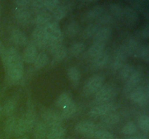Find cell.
<instances>
[{
	"instance_id": "cell-44",
	"label": "cell",
	"mask_w": 149,
	"mask_h": 139,
	"mask_svg": "<svg viewBox=\"0 0 149 139\" xmlns=\"http://www.w3.org/2000/svg\"><path fill=\"white\" fill-rule=\"evenodd\" d=\"M148 46H143L141 47L139 52V57L143 58V59H148Z\"/></svg>"
},
{
	"instance_id": "cell-40",
	"label": "cell",
	"mask_w": 149,
	"mask_h": 139,
	"mask_svg": "<svg viewBox=\"0 0 149 139\" xmlns=\"http://www.w3.org/2000/svg\"><path fill=\"white\" fill-rule=\"evenodd\" d=\"M110 11L113 17L116 18H121L123 15V9L118 4H111L110 5Z\"/></svg>"
},
{
	"instance_id": "cell-46",
	"label": "cell",
	"mask_w": 149,
	"mask_h": 139,
	"mask_svg": "<svg viewBox=\"0 0 149 139\" xmlns=\"http://www.w3.org/2000/svg\"><path fill=\"white\" fill-rule=\"evenodd\" d=\"M111 21V17H110L108 14H104L102 17H100V20H99V22L102 24H106V23H109Z\"/></svg>"
},
{
	"instance_id": "cell-30",
	"label": "cell",
	"mask_w": 149,
	"mask_h": 139,
	"mask_svg": "<svg viewBox=\"0 0 149 139\" xmlns=\"http://www.w3.org/2000/svg\"><path fill=\"white\" fill-rule=\"evenodd\" d=\"M72 101V96L69 92H64L60 95L56 101V106L60 108H63L64 107Z\"/></svg>"
},
{
	"instance_id": "cell-14",
	"label": "cell",
	"mask_w": 149,
	"mask_h": 139,
	"mask_svg": "<svg viewBox=\"0 0 149 139\" xmlns=\"http://www.w3.org/2000/svg\"><path fill=\"white\" fill-rule=\"evenodd\" d=\"M38 55L37 48L35 46L33 43H31L27 45L24 52H23V60L28 64L33 63Z\"/></svg>"
},
{
	"instance_id": "cell-37",
	"label": "cell",
	"mask_w": 149,
	"mask_h": 139,
	"mask_svg": "<svg viewBox=\"0 0 149 139\" xmlns=\"http://www.w3.org/2000/svg\"><path fill=\"white\" fill-rule=\"evenodd\" d=\"M84 48H85V45L84 43L77 42V43L71 45L69 50H68V52L71 56H78L84 51Z\"/></svg>"
},
{
	"instance_id": "cell-47",
	"label": "cell",
	"mask_w": 149,
	"mask_h": 139,
	"mask_svg": "<svg viewBox=\"0 0 149 139\" xmlns=\"http://www.w3.org/2000/svg\"><path fill=\"white\" fill-rule=\"evenodd\" d=\"M148 25L143 30V38H148Z\"/></svg>"
},
{
	"instance_id": "cell-10",
	"label": "cell",
	"mask_w": 149,
	"mask_h": 139,
	"mask_svg": "<svg viewBox=\"0 0 149 139\" xmlns=\"http://www.w3.org/2000/svg\"><path fill=\"white\" fill-rule=\"evenodd\" d=\"M76 131L78 133L86 136H93L96 131V125L91 121H81L75 127Z\"/></svg>"
},
{
	"instance_id": "cell-25",
	"label": "cell",
	"mask_w": 149,
	"mask_h": 139,
	"mask_svg": "<svg viewBox=\"0 0 149 139\" xmlns=\"http://www.w3.org/2000/svg\"><path fill=\"white\" fill-rule=\"evenodd\" d=\"M77 107L74 101H71L68 104H67L65 107L62 108V113H61V117L63 119H69L72 117L75 114L77 111Z\"/></svg>"
},
{
	"instance_id": "cell-12",
	"label": "cell",
	"mask_w": 149,
	"mask_h": 139,
	"mask_svg": "<svg viewBox=\"0 0 149 139\" xmlns=\"http://www.w3.org/2000/svg\"><path fill=\"white\" fill-rule=\"evenodd\" d=\"M141 79H142V73L141 71L135 70L132 75L130 77L129 79L126 81V85H125V92L130 94L131 91L138 86V84L141 82Z\"/></svg>"
},
{
	"instance_id": "cell-18",
	"label": "cell",
	"mask_w": 149,
	"mask_h": 139,
	"mask_svg": "<svg viewBox=\"0 0 149 139\" xmlns=\"http://www.w3.org/2000/svg\"><path fill=\"white\" fill-rule=\"evenodd\" d=\"M18 54H20L17 52V49L14 47H10L7 49H4V51L1 54L2 62L4 67H6L9 63H10L13 61V59Z\"/></svg>"
},
{
	"instance_id": "cell-24",
	"label": "cell",
	"mask_w": 149,
	"mask_h": 139,
	"mask_svg": "<svg viewBox=\"0 0 149 139\" xmlns=\"http://www.w3.org/2000/svg\"><path fill=\"white\" fill-rule=\"evenodd\" d=\"M122 17L125 19L127 22L130 24H133L137 22L138 19V15L136 11L132 10L130 7H125L123 9V15Z\"/></svg>"
},
{
	"instance_id": "cell-53",
	"label": "cell",
	"mask_w": 149,
	"mask_h": 139,
	"mask_svg": "<svg viewBox=\"0 0 149 139\" xmlns=\"http://www.w3.org/2000/svg\"><path fill=\"white\" fill-rule=\"evenodd\" d=\"M113 139H116V138H113Z\"/></svg>"
},
{
	"instance_id": "cell-5",
	"label": "cell",
	"mask_w": 149,
	"mask_h": 139,
	"mask_svg": "<svg viewBox=\"0 0 149 139\" xmlns=\"http://www.w3.org/2000/svg\"><path fill=\"white\" fill-rule=\"evenodd\" d=\"M130 98L135 103L140 106L147 105L148 102V86L138 85L134 88L130 94Z\"/></svg>"
},
{
	"instance_id": "cell-43",
	"label": "cell",
	"mask_w": 149,
	"mask_h": 139,
	"mask_svg": "<svg viewBox=\"0 0 149 139\" xmlns=\"http://www.w3.org/2000/svg\"><path fill=\"white\" fill-rule=\"evenodd\" d=\"M60 4L58 0H44V7L45 9L49 11H53Z\"/></svg>"
},
{
	"instance_id": "cell-2",
	"label": "cell",
	"mask_w": 149,
	"mask_h": 139,
	"mask_svg": "<svg viewBox=\"0 0 149 139\" xmlns=\"http://www.w3.org/2000/svg\"><path fill=\"white\" fill-rule=\"evenodd\" d=\"M116 94V88L111 84L103 85L95 93V102L97 104L111 102V100Z\"/></svg>"
},
{
	"instance_id": "cell-6",
	"label": "cell",
	"mask_w": 149,
	"mask_h": 139,
	"mask_svg": "<svg viewBox=\"0 0 149 139\" xmlns=\"http://www.w3.org/2000/svg\"><path fill=\"white\" fill-rule=\"evenodd\" d=\"M32 40H33V43L36 48L38 47L39 49L47 48L49 41L43 27L36 26L35 28L32 33Z\"/></svg>"
},
{
	"instance_id": "cell-17",
	"label": "cell",
	"mask_w": 149,
	"mask_h": 139,
	"mask_svg": "<svg viewBox=\"0 0 149 139\" xmlns=\"http://www.w3.org/2000/svg\"><path fill=\"white\" fill-rule=\"evenodd\" d=\"M11 39L17 46H25L27 43V37L20 29H13L11 33Z\"/></svg>"
},
{
	"instance_id": "cell-38",
	"label": "cell",
	"mask_w": 149,
	"mask_h": 139,
	"mask_svg": "<svg viewBox=\"0 0 149 139\" xmlns=\"http://www.w3.org/2000/svg\"><path fill=\"white\" fill-rule=\"evenodd\" d=\"M138 127L146 133H148L149 117L147 114H143L139 117V119H138Z\"/></svg>"
},
{
	"instance_id": "cell-48",
	"label": "cell",
	"mask_w": 149,
	"mask_h": 139,
	"mask_svg": "<svg viewBox=\"0 0 149 139\" xmlns=\"http://www.w3.org/2000/svg\"><path fill=\"white\" fill-rule=\"evenodd\" d=\"M4 51V43L0 41V54H1Z\"/></svg>"
},
{
	"instance_id": "cell-42",
	"label": "cell",
	"mask_w": 149,
	"mask_h": 139,
	"mask_svg": "<svg viewBox=\"0 0 149 139\" xmlns=\"http://www.w3.org/2000/svg\"><path fill=\"white\" fill-rule=\"evenodd\" d=\"M30 5L31 6L32 9H33L34 11L37 12L38 14L45 12L44 11V10H45V7H44V0H36V1H31Z\"/></svg>"
},
{
	"instance_id": "cell-32",
	"label": "cell",
	"mask_w": 149,
	"mask_h": 139,
	"mask_svg": "<svg viewBox=\"0 0 149 139\" xmlns=\"http://www.w3.org/2000/svg\"><path fill=\"white\" fill-rule=\"evenodd\" d=\"M97 30H98V25L95 24V23L90 24L83 30L82 33H81L82 38L84 39H87L93 37Z\"/></svg>"
},
{
	"instance_id": "cell-50",
	"label": "cell",
	"mask_w": 149,
	"mask_h": 139,
	"mask_svg": "<svg viewBox=\"0 0 149 139\" xmlns=\"http://www.w3.org/2000/svg\"><path fill=\"white\" fill-rule=\"evenodd\" d=\"M1 112H2V107H1V106L0 105V116H1Z\"/></svg>"
},
{
	"instance_id": "cell-52",
	"label": "cell",
	"mask_w": 149,
	"mask_h": 139,
	"mask_svg": "<svg viewBox=\"0 0 149 139\" xmlns=\"http://www.w3.org/2000/svg\"><path fill=\"white\" fill-rule=\"evenodd\" d=\"M20 139H28V138H21Z\"/></svg>"
},
{
	"instance_id": "cell-11",
	"label": "cell",
	"mask_w": 149,
	"mask_h": 139,
	"mask_svg": "<svg viewBox=\"0 0 149 139\" xmlns=\"http://www.w3.org/2000/svg\"><path fill=\"white\" fill-rule=\"evenodd\" d=\"M127 54L125 48L122 47L119 49L116 52L114 56H113V60L111 65L112 69L113 70H120L125 65V62H126L127 60Z\"/></svg>"
},
{
	"instance_id": "cell-21",
	"label": "cell",
	"mask_w": 149,
	"mask_h": 139,
	"mask_svg": "<svg viewBox=\"0 0 149 139\" xmlns=\"http://www.w3.org/2000/svg\"><path fill=\"white\" fill-rule=\"evenodd\" d=\"M93 59V66L95 68H102L109 62V55L104 51Z\"/></svg>"
},
{
	"instance_id": "cell-7",
	"label": "cell",
	"mask_w": 149,
	"mask_h": 139,
	"mask_svg": "<svg viewBox=\"0 0 149 139\" xmlns=\"http://www.w3.org/2000/svg\"><path fill=\"white\" fill-rule=\"evenodd\" d=\"M115 109H116V104L113 102L97 104L90 109L89 114L92 117H102L109 113L112 112Z\"/></svg>"
},
{
	"instance_id": "cell-9",
	"label": "cell",
	"mask_w": 149,
	"mask_h": 139,
	"mask_svg": "<svg viewBox=\"0 0 149 139\" xmlns=\"http://www.w3.org/2000/svg\"><path fill=\"white\" fill-rule=\"evenodd\" d=\"M42 118L43 122L46 124L47 127H53L55 126L61 125L63 118L61 114L52 110H47L44 111L42 114Z\"/></svg>"
},
{
	"instance_id": "cell-51",
	"label": "cell",
	"mask_w": 149,
	"mask_h": 139,
	"mask_svg": "<svg viewBox=\"0 0 149 139\" xmlns=\"http://www.w3.org/2000/svg\"><path fill=\"white\" fill-rule=\"evenodd\" d=\"M1 5L0 4V14H1Z\"/></svg>"
},
{
	"instance_id": "cell-36",
	"label": "cell",
	"mask_w": 149,
	"mask_h": 139,
	"mask_svg": "<svg viewBox=\"0 0 149 139\" xmlns=\"http://www.w3.org/2000/svg\"><path fill=\"white\" fill-rule=\"evenodd\" d=\"M67 12V10L65 7L63 5H58L55 10L52 11V16L54 17L55 21H59V20H62L64 18Z\"/></svg>"
},
{
	"instance_id": "cell-33",
	"label": "cell",
	"mask_w": 149,
	"mask_h": 139,
	"mask_svg": "<svg viewBox=\"0 0 149 139\" xmlns=\"http://www.w3.org/2000/svg\"><path fill=\"white\" fill-rule=\"evenodd\" d=\"M135 69L133 66L129 65V64H125L123 67L120 69V77L122 80L127 81L130 78V77L132 75Z\"/></svg>"
},
{
	"instance_id": "cell-34",
	"label": "cell",
	"mask_w": 149,
	"mask_h": 139,
	"mask_svg": "<svg viewBox=\"0 0 149 139\" xmlns=\"http://www.w3.org/2000/svg\"><path fill=\"white\" fill-rule=\"evenodd\" d=\"M79 25L77 22H71V23H68V25H67L66 28H65V34L68 37H74L79 33Z\"/></svg>"
},
{
	"instance_id": "cell-45",
	"label": "cell",
	"mask_w": 149,
	"mask_h": 139,
	"mask_svg": "<svg viewBox=\"0 0 149 139\" xmlns=\"http://www.w3.org/2000/svg\"><path fill=\"white\" fill-rule=\"evenodd\" d=\"M31 1L30 0H17V1H14L15 4L17 6V7H22V8H25L27 6L30 5Z\"/></svg>"
},
{
	"instance_id": "cell-23",
	"label": "cell",
	"mask_w": 149,
	"mask_h": 139,
	"mask_svg": "<svg viewBox=\"0 0 149 139\" xmlns=\"http://www.w3.org/2000/svg\"><path fill=\"white\" fill-rule=\"evenodd\" d=\"M105 47H106V43L93 42V44L89 48L87 51V54L90 57L94 58L95 56L104 52Z\"/></svg>"
},
{
	"instance_id": "cell-20",
	"label": "cell",
	"mask_w": 149,
	"mask_h": 139,
	"mask_svg": "<svg viewBox=\"0 0 149 139\" xmlns=\"http://www.w3.org/2000/svg\"><path fill=\"white\" fill-rule=\"evenodd\" d=\"M65 134V129L63 126L58 125L51 127L48 130L47 138V139H61L63 138Z\"/></svg>"
},
{
	"instance_id": "cell-27",
	"label": "cell",
	"mask_w": 149,
	"mask_h": 139,
	"mask_svg": "<svg viewBox=\"0 0 149 139\" xmlns=\"http://www.w3.org/2000/svg\"><path fill=\"white\" fill-rule=\"evenodd\" d=\"M119 120H120V117L119 114L113 111L103 116L101 119V121L107 125H114L119 122Z\"/></svg>"
},
{
	"instance_id": "cell-49",
	"label": "cell",
	"mask_w": 149,
	"mask_h": 139,
	"mask_svg": "<svg viewBox=\"0 0 149 139\" xmlns=\"http://www.w3.org/2000/svg\"><path fill=\"white\" fill-rule=\"evenodd\" d=\"M132 139H147V138L144 137H137V138H132Z\"/></svg>"
},
{
	"instance_id": "cell-8",
	"label": "cell",
	"mask_w": 149,
	"mask_h": 139,
	"mask_svg": "<svg viewBox=\"0 0 149 139\" xmlns=\"http://www.w3.org/2000/svg\"><path fill=\"white\" fill-rule=\"evenodd\" d=\"M47 48L52 53L55 60L61 61L67 56L68 49L62 42H51L48 43Z\"/></svg>"
},
{
	"instance_id": "cell-28",
	"label": "cell",
	"mask_w": 149,
	"mask_h": 139,
	"mask_svg": "<svg viewBox=\"0 0 149 139\" xmlns=\"http://www.w3.org/2000/svg\"><path fill=\"white\" fill-rule=\"evenodd\" d=\"M68 76L74 85H78L81 78V73L78 68L76 67H71L68 70Z\"/></svg>"
},
{
	"instance_id": "cell-35",
	"label": "cell",
	"mask_w": 149,
	"mask_h": 139,
	"mask_svg": "<svg viewBox=\"0 0 149 139\" xmlns=\"http://www.w3.org/2000/svg\"><path fill=\"white\" fill-rule=\"evenodd\" d=\"M17 120L15 117L10 116L6 121L4 124V131L6 134L12 135L14 133L16 123H17Z\"/></svg>"
},
{
	"instance_id": "cell-3",
	"label": "cell",
	"mask_w": 149,
	"mask_h": 139,
	"mask_svg": "<svg viewBox=\"0 0 149 139\" xmlns=\"http://www.w3.org/2000/svg\"><path fill=\"white\" fill-rule=\"evenodd\" d=\"M105 81V76L101 74H96L90 77L84 83L83 91L85 95H91L96 93V91L103 85Z\"/></svg>"
},
{
	"instance_id": "cell-26",
	"label": "cell",
	"mask_w": 149,
	"mask_h": 139,
	"mask_svg": "<svg viewBox=\"0 0 149 139\" xmlns=\"http://www.w3.org/2000/svg\"><path fill=\"white\" fill-rule=\"evenodd\" d=\"M103 10V9L101 6H95V7L90 9L86 13L85 16H84V19H85L86 21H91L94 19L97 18V17L101 15Z\"/></svg>"
},
{
	"instance_id": "cell-54",
	"label": "cell",
	"mask_w": 149,
	"mask_h": 139,
	"mask_svg": "<svg viewBox=\"0 0 149 139\" xmlns=\"http://www.w3.org/2000/svg\"><path fill=\"white\" fill-rule=\"evenodd\" d=\"M63 139H65V138H63ZM67 139H69V138H67Z\"/></svg>"
},
{
	"instance_id": "cell-16",
	"label": "cell",
	"mask_w": 149,
	"mask_h": 139,
	"mask_svg": "<svg viewBox=\"0 0 149 139\" xmlns=\"http://www.w3.org/2000/svg\"><path fill=\"white\" fill-rule=\"evenodd\" d=\"M47 126L43 121H39L33 126V136L35 139H45L47 135Z\"/></svg>"
},
{
	"instance_id": "cell-13",
	"label": "cell",
	"mask_w": 149,
	"mask_h": 139,
	"mask_svg": "<svg viewBox=\"0 0 149 139\" xmlns=\"http://www.w3.org/2000/svg\"><path fill=\"white\" fill-rule=\"evenodd\" d=\"M14 17L16 21L20 25H24L29 23L30 21L31 12L26 8H22V7H17L14 11Z\"/></svg>"
},
{
	"instance_id": "cell-19",
	"label": "cell",
	"mask_w": 149,
	"mask_h": 139,
	"mask_svg": "<svg viewBox=\"0 0 149 139\" xmlns=\"http://www.w3.org/2000/svg\"><path fill=\"white\" fill-rule=\"evenodd\" d=\"M141 46H140L138 42L133 39H131L128 41L127 44L125 45V48L127 54H130L134 56H139V52Z\"/></svg>"
},
{
	"instance_id": "cell-31",
	"label": "cell",
	"mask_w": 149,
	"mask_h": 139,
	"mask_svg": "<svg viewBox=\"0 0 149 139\" xmlns=\"http://www.w3.org/2000/svg\"><path fill=\"white\" fill-rule=\"evenodd\" d=\"M16 106H17L16 100H15L14 98H10L4 104V107L2 108V111H4L6 115L12 116L15 110Z\"/></svg>"
},
{
	"instance_id": "cell-22",
	"label": "cell",
	"mask_w": 149,
	"mask_h": 139,
	"mask_svg": "<svg viewBox=\"0 0 149 139\" xmlns=\"http://www.w3.org/2000/svg\"><path fill=\"white\" fill-rule=\"evenodd\" d=\"M52 15L49 12H43L39 13L35 17V23L39 27H45L47 24L52 21Z\"/></svg>"
},
{
	"instance_id": "cell-1",
	"label": "cell",
	"mask_w": 149,
	"mask_h": 139,
	"mask_svg": "<svg viewBox=\"0 0 149 139\" xmlns=\"http://www.w3.org/2000/svg\"><path fill=\"white\" fill-rule=\"evenodd\" d=\"M5 67L7 70V77L10 81L17 82L20 81L23 77L24 72L23 58L18 54Z\"/></svg>"
},
{
	"instance_id": "cell-29",
	"label": "cell",
	"mask_w": 149,
	"mask_h": 139,
	"mask_svg": "<svg viewBox=\"0 0 149 139\" xmlns=\"http://www.w3.org/2000/svg\"><path fill=\"white\" fill-rule=\"evenodd\" d=\"M48 61H49V57L47 54L45 52H40L38 53L37 56L33 64L36 69H41L46 66L47 64L48 63Z\"/></svg>"
},
{
	"instance_id": "cell-39",
	"label": "cell",
	"mask_w": 149,
	"mask_h": 139,
	"mask_svg": "<svg viewBox=\"0 0 149 139\" xmlns=\"http://www.w3.org/2000/svg\"><path fill=\"white\" fill-rule=\"evenodd\" d=\"M137 125L135 122L132 121L128 122L127 123L124 125L122 129V133L125 135H132L134 134L137 131Z\"/></svg>"
},
{
	"instance_id": "cell-15",
	"label": "cell",
	"mask_w": 149,
	"mask_h": 139,
	"mask_svg": "<svg viewBox=\"0 0 149 139\" xmlns=\"http://www.w3.org/2000/svg\"><path fill=\"white\" fill-rule=\"evenodd\" d=\"M112 34L111 29L109 27H103L99 28L93 36V42L106 43L110 39Z\"/></svg>"
},
{
	"instance_id": "cell-4",
	"label": "cell",
	"mask_w": 149,
	"mask_h": 139,
	"mask_svg": "<svg viewBox=\"0 0 149 139\" xmlns=\"http://www.w3.org/2000/svg\"><path fill=\"white\" fill-rule=\"evenodd\" d=\"M43 28L49 41V43L62 42L63 33L58 22L51 21Z\"/></svg>"
},
{
	"instance_id": "cell-41",
	"label": "cell",
	"mask_w": 149,
	"mask_h": 139,
	"mask_svg": "<svg viewBox=\"0 0 149 139\" xmlns=\"http://www.w3.org/2000/svg\"><path fill=\"white\" fill-rule=\"evenodd\" d=\"M96 139H113V136L111 133L106 130H96L93 135Z\"/></svg>"
}]
</instances>
